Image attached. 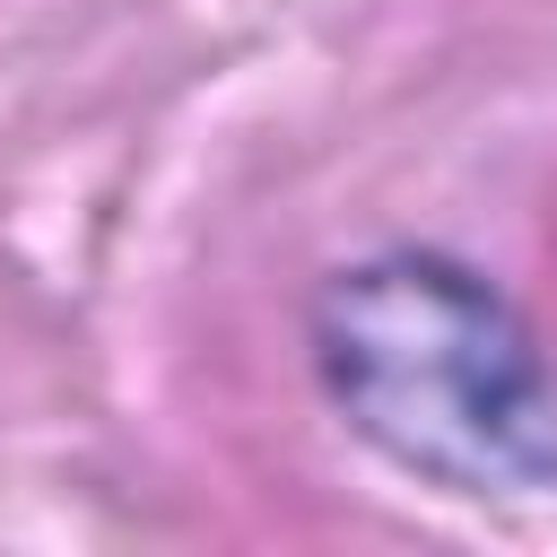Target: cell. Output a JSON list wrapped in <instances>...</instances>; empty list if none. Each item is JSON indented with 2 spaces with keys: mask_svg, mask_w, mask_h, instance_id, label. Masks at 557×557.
Returning <instances> with one entry per match:
<instances>
[{
  "mask_svg": "<svg viewBox=\"0 0 557 557\" xmlns=\"http://www.w3.org/2000/svg\"><path fill=\"white\" fill-rule=\"evenodd\" d=\"M339 383L366 426L444 470H505L531 435V366L453 270H366L339 296Z\"/></svg>",
  "mask_w": 557,
  "mask_h": 557,
  "instance_id": "obj_1",
  "label": "cell"
}]
</instances>
